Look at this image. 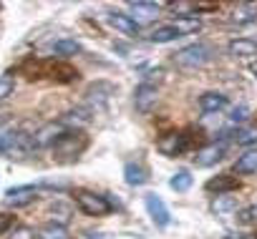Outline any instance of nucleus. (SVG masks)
<instances>
[{
	"label": "nucleus",
	"mask_w": 257,
	"mask_h": 239,
	"mask_svg": "<svg viewBox=\"0 0 257 239\" xmlns=\"http://www.w3.org/2000/svg\"><path fill=\"white\" fill-rule=\"evenodd\" d=\"M212 56H214V51L207 43H192V46H184L182 51H177L172 56V61L182 71H197V68L207 66L212 61Z\"/></svg>",
	"instance_id": "2"
},
{
	"label": "nucleus",
	"mask_w": 257,
	"mask_h": 239,
	"mask_svg": "<svg viewBox=\"0 0 257 239\" xmlns=\"http://www.w3.org/2000/svg\"><path fill=\"white\" fill-rule=\"evenodd\" d=\"M247 118H249V108L247 106H234L229 111V121L232 124H242V121H247Z\"/></svg>",
	"instance_id": "33"
},
{
	"label": "nucleus",
	"mask_w": 257,
	"mask_h": 239,
	"mask_svg": "<svg viewBox=\"0 0 257 239\" xmlns=\"http://www.w3.org/2000/svg\"><path fill=\"white\" fill-rule=\"evenodd\" d=\"M237 221L239 224H254L257 221V206H244L237 211Z\"/></svg>",
	"instance_id": "31"
},
{
	"label": "nucleus",
	"mask_w": 257,
	"mask_h": 239,
	"mask_svg": "<svg viewBox=\"0 0 257 239\" xmlns=\"http://www.w3.org/2000/svg\"><path fill=\"white\" fill-rule=\"evenodd\" d=\"M169 186H172L174 191H189V186H192V174H189L187 169L177 171V174L169 179Z\"/></svg>",
	"instance_id": "27"
},
{
	"label": "nucleus",
	"mask_w": 257,
	"mask_h": 239,
	"mask_svg": "<svg viewBox=\"0 0 257 239\" xmlns=\"http://www.w3.org/2000/svg\"><path fill=\"white\" fill-rule=\"evenodd\" d=\"M252 73H254V76H257V61H254V63H252Z\"/></svg>",
	"instance_id": "41"
},
{
	"label": "nucleus",
	"mask_w": 257,
	"mask_h": 239,
	"mask_svg": "<svg viewBox=\"0 0 257 239\" xmlns=\"http://www.w3.org/2000/svg\"><path fill=\"white\" fill-rule=\"evenodd\" d=\"M38 199V189L36 186H16L6 191V204L13 209H23L28 204H33Z\"/></svg>",
	"instance_id": "11"
},
{
	"label": "nucleus",
	"mask_w": 257,
	"mask_h": 239,
	"mask_svg": "<svg viewBox=\"0 0 257 239\" xmlns=\"http://www.w3.org/2000/svg\"><path fill=\"white\" fill-rule=\"evenodd\" d=\"M63 131H66V129H63V124H61V121H48V124H43V126L33 134V149L53 146V144H56V139H58Z\"/></svg>",
	"instance_id": "10"
},
{
	"label": "nucleus",
	"mask_w": 257,
	"mask_h": 239,
	"mask_svg": "<svg viewBox=\"0 0 257 239\" xmlns=\"http://www.w3.org/2000/svg\"><path fill=\"white\" fill-rule=\"evenodd\" d=\"M174 26H177V31H179L182 36H187V33H197V31L202 28L197 18H177Z\"/></svg>",
	"instance_id": "29"
},
{
	"label": "nucleus",
	"mask_w": 257,
	"mask_h": 239,
	"mask_svg": "<svg viewBox=\"0 0 257 239\" xmlns=\"http://www.w3.org/2000/svg\"><path fill=\"white\" fill-rule=\"evenodd\" d=\"M224 141H212V144H204V146H199L197 151H194V166H199V169H207V166H214L217 161H222L224 159Z\"/></svg>",
	"instance_id": "7"
},
{
	"label": "nucleus",
	"mask_w": 257,
	"mask_h": 239,
	"mask_svg": "<svg viewBox=\"0 0 257 239\" xmlns=\"http://www.w3.org/2000/svg\"><path fill=\"white\" fill-rule=\"evenodd\" d=\"M73 199H76L78 209H81L83 214H88V216H106V214L113 209L106 196H101V194H96V191H91V189H76V191H73Z\"/></svg>",
	"instance_id": "4"
},
{
	"label": "nucleus",
	"mask_w": 257,
	"mask_h": 239,
	"mask_svg": "<svg viewBox=\"0 0 257 239\" xmlns=\"http://www.w3.org/2000/svg\"><path fill=\"white\" fill-rule=\"evenodd\" d=\"M254 171H257V149L254 151H244L234 161V174H254Z\"/></svg>",
	"instance_id": "23"
},
{
	"label": "nucleus",
	"mask_w": 257,
	"mask_h": 239,
	"mask_svg": "<svg viewBox=\"0 0 257 239\" xmlns=\"http://www.w3.org/2000/svg\"><path fill=\"white\" fill-rule=\"evenodd\" d=\"M91 116H93V108H88V106H76V108H71L66 116H61L58 121H61L63 126H71V129H83L86 124H91Z\"/></svg>",
	"instance_id": "14"
},
{
	"label": "nucleus",
	"mask_w": 257,
	"mask_h": 239,
	"mask_svg": "<svg viewBox=\"0 0 257 239\" xmlns=\"http://www.w3.org/2000/svg\"><path fill=\"white\" fill-rule=\"evenodd\" d=\"M38 239H71V236H68V229L66 226L48 221V224H43L38 229Z\"/></svg>",
	"instance_id": "25"
},
{
	"label": "nucleus",
	"mask_w": 257,
	"mask_h": 239,
	"mask_svg": "<svg viewBox=\"0 0 257 239\" xmlns=\"http://www.w3.org/2000/svg\"><path fill=\"white\" fill-rule=\"evenodd\" d=\"M13 91H16V81L11 76H0V101L13 96Z\"/></svg>",
	"instance_id": "32"
},
{
	"label": "nucleus",
	"mask_w": 257,
	"mask_h": 239,
	"mask_svg": "<svg viewBox=\"0 0 257 239\" xmlns=\"http://www.w3.org/2000/svg\"><path fill=\"white\" fill-rule=\"evenodd\" d=\"M123 179H126L128 186H144V184L149 181V171H147V166L139 164V161H128V164L123 166Z\"/></svg>",
	"instance_id": "15"
},
{
	"label": "nucleus",
	"mask_w": 257,
	"mask_h": 239,
	"mask_svg": "<svg viewBox=\"0 0 257 239\" xmlns=\"http://www.w3.org/2000/svg\"><path fill=\"white\" fill-rule=\"evenodd\" d=\"M199 108L204 113H219L222 108H227V96L217 93V91H207L199 96Z\"/></svg>",
	"instance_id": "18"
},
{
	"label": "nucleus",
	"mask_w": 257,
	"mask_h": 239,
	"mask_svg": "<svg viewBox=\"0 0 257 239\" xmlns=\"http://www.w3.org/2000/svg\"><path fill=\"white\" fill-rule=\"evenodd\" d=\"M227 51L234 58H252V56H257V41H252V38H234V41H229Z\"/></svg>",
	"instance_id": "19"
},
{
	"label": "nucleus",
	"mask_w": 257,
	"mask_h": 239,
	"mask_svg": "<svg viewBox=\"0 0 257 239\" xmlns=\"http://www.w3.org/2000/svg\"><path fill=\"white\" fill-rule=\"evenodd\" d=\"M192 146H194L192 131H169V134H162V136L157 139V151H159L162 156H169V159L182 156V154L189 151Z\"/></svg>",
	"instance_id": "3"
},
{
	"label": "nucleus",
	"mask_w": 257,
	"mask_h": 239,
	"mask_svg": "<svg viewBox=\"0 0 257 239\" xmlns=\"http://www.w3.org/2000/svg\"><path fill=\"white\" fill-rule=\"evenodd\" d=\"M38 186H46V189H68L71 184H68V181H53V179H43Z\"/></svg>",
	"instance_id": "37"
},
{
	"label": "nucleus",
	"mask_w": 257,
	"mask_h": 239,
	"mask_svg": "<svg viewBox=\"0 0 257 239\" xmlns=\"http://www.w3.org/2000/svg\"><path fill=\"white\" fill-rule=\"evenodd\" d=\"M41 78H51L56 83H71L78 78V71L66 61H41Z\"/></svg>",
	"instance_id": "6"
},
{
	"label": "nucleus",
	"mask_w": 257,
	"mask_h": 239,
	"mask_svg": "<svg viewBox=\"0 0 257 239\" xmlns=\"http://www.w3.org/2000/svg\"><path fill=\"white\" fill-rule=\"evenodd\" d=\"M86 236H88V239H108V236L101 234V231H86Z\"/></svg>",
	"instance_id": "39"
},
{
	"label": "nucleus",
	"mask_w": 257,
	"mask_h": 239,
	"mask_svg": "<svg viewBox=\"0 0 257 239\" xmlns=\"http://www.w3.org/2000/svg\"><path fill=\"white\" fill-rule=\"evenodd\" d=\"M234 209H237V196H232V194H217L212 199L214 214H227V211H234Z\"/></svg>",
	"instance_id": "24"
},
{
	"label": "nucleus",
	"mask_w": 257,
	"mask_h": 239,
	"mask_svg": "<svg viewBox=\"0 0 257 239\" xmlns=\"http://www.w3.org/2000/svg\"><path fill=\"white\" fill-rule=\"evenodd\" d=\"M167 8L172 13H177L179 18H192L194 16V3H167Z\"/></svg>",
	"instance_id": "30"
},
{
	"label": "nucleus",
	"mask_w": 257,
	"mask_h": 239,
	"mask_svg": "<svg viewBox=\"0 0 257 239\" xmlns=\"http://www.w3.org/2000/svg\"><path fill=\"white\" fill-rule=\"evenodd\" d=\"M144 204H147V211H149V216L157 226H169L172 224V214H169V209H167V204L159 194H147Z\"/></svg>",
	"instance_id": "8"
},
{
	"label": "nucleus",
	"mask_w": 257,
	"mask_h": 239,
	"mask_svg": "<svg viewBox=\"0 0 257 239\" xmlns=\"http://www.w3.org/2000/svg\"><path fill=\"white\" fill-rule=\"evenodd\" d=\"M254 239H257V236H254Z\"/></svg>",
	"instance_id": "42"
},
{
	"label": "nucleus",
	"mask_w": 257,
	"mask_h": 239,
	"mask_svg": "<svg viewBox=\"0 0 257 239\" xmlns=\"http://www.w3.org/2000/svg\"><path fill=\"white\" fill-rule=\"evenodd\" d=\"M108 23L123 36H139L142 31V26L132 21V16H126V13H108Z\"/></svg>",
	"instance_id": "16"
},
{
	"label": "nucleus",
	"mask_w": 257,
	"mask_h": 239,
	"mask_svg": "<svg viewBox=\"0 0 257 239\" xmlns=\"http://www.w3.org/2000/svg\"><path fill=\"white\" fill-rule=\"evenodd\" d=\"M81 51L83 48H81V43L76 38H61V41L53 43V53H58V56H76Z\"/></svg>",
	"instance_id": "26"
},
{
	"label": "nucleus",
	"mask_w": 257,
	"mask_h": 239,
	"mask_svg": "<svg viewBox=\"0 0 257 239\" xmlns=\"http://www.w3.org/2000/svg\"><path fill=\"white\" fill-rule=\"evenodd\" d=\"M6 139H8V129L0 124V154H3V146H6Z\"/></svg>",
	"instance_id": "38"
},
{
	"label": "nucleus",
	"mask_w": 257,
	"mask_h": 239,
	"mask_svg": "<svg viewBox=\"0 0 257 239\" xmlns=\"http://www.w3.org/2000/svg\"><path fill=\"white\" fill-rule=\"evenodd\" d=\"M48 214H51V221H53V224H61V226H66V224L71 221V216H73V209H71V204H66V201L56 199V201H51V206H48Z\"/></svg>",
	"instance_id": "20"
},
{
	"label": "nucleus",
	"mask_w": 257,
	"mask_h": 239,
	"mask_svg": "<svg viewBox=\"0 0 257 239\" xmlns=\"http://www.w3.org/2000/svg\"><path fill=\"white\" fill-rule=\"evenodd\" d=\"M234 141L239 146H247V144H257V126H247V129H237L234 134Z\"/></svg>",
	"instance_id": "28"
},
{
	"label": "nucleus",
	"mask_w": 257,
	"mask_h": 239,
	"mask_svg": "<svg viewBox=\"0 0 257 239\" xmlns=\"http://www.w3.org/2000/svg\"><path fill=\"white\" fill-rule=\"evenodd\" d=\"M113 93H116V86L111 81H96V83H91L86 88V101L88 103H96V108H101V106H106V101Z\"/></svg>",
	"instance_id": "12"
},
{
	"label": "nucleus",
	"mask_w": 257,
	"mask_h": 239,
	"mask_svg": "<svg viewBox=\"0 0 257 239\" xmlns=\"http://www.w3.org/2000/svg\"><path fill=\"white\" fill-rule=\"evenodd\" d=\"M33 136L26 134V131H8V139H6V146H3V154L8 159H26L28 154H33Z\"/></svg>",
	"instance_id": "5"
},
{
	"label": "nucleus",
	"mask_w": 257,
	"mask_h": 239,
	"mask_svg": "<svg viewBox=\"0 0 257 239\" xmlns=\"http://www.w3.org/2000/svg\"><path fill=\"white\" fill-rule=\"evenodd\" d=\"M219 6L217 3H194V13H217Z\"/></svg>",
	"instance_id": "36"
},
{
	"label": "nucleus",
	"mask_w": 257,
	"mask_h": 239,
	"mask_svg": "<svg viewBox=\"0 0 257 239\" xmlns=\"http://www.w3.org/2000/svg\"><path fill=\"white\" fill-rule=\"evenodd\" d=\"M204 189L212 191V194H232V191L239 189V179L232 176V174H217L204 184Z\"/></svg>",
	"instance_id": "13"
},
{
	"label": "nucleus",
	"mask_w": 257,
	"mask_h": 239,
	"mask_svg": "<svg viewBox=\"0 0 257 239\" xmlns=\"http://www.w3.org/2000/svg\"><path fill=\"white\" fill-rule=\"evenodd\" d=\"M128 11H132L134 16H132V21H152L154 16H159V11H162V6L159 3H147V0H132L128 3Z\"/></svg>",
	"instance_id": "17"
},
{
	"label": "nucleus",
	"mask_w": 257,
	"mask_h": 239,
	"mask_svg": "<svg viewBox=\"0 0 257 239\" xmlns=\"http://www.w3.org/2000/svg\"><path fill=\"white\" fill-rule=\"evenodd\" d=\"M177 38H182V33L177 31L174 23H169V26H159V28L152 31V36H149L152 43H172V41H177Z\"/></svg>",
	"instance_id": "22"
},
{
	"label": "nucleus",
	"mask_w": 257,
	"mask_h": 239,
	"mask_svg": "<svg viewBox=\"0 0 257 239\" xmlns=\"http://www.w3.org/2000/svg\"><path fill=\"white\" fill-rule=\"evenodd\" d=\"M157 98H159V91H157L154 83H147V81H144V83H139L137 91H134V106H137L139 113H149V111L154 108Z\"/></svg>",
	"instance_id": "9"
},
{
	"label": "nucleus",
	"mask_w": 257,
	"mask_h": 239,
	"mask_svg": "<svg viewBox=\"0 0 257 239\" xmlns=\"http://www.w3.org/2000/svg\"><path fill=\"white\" fill-rule=\"evenodd\" d=\"M51 149H53V161H58V164H73L88 149V134L83 129H68V131H63L56 139V144Z\"/></svg>",
	"instance_id": "1"
},
{
	"label": "nucleus",
	"mask_w": 257,
	"mask_h": 239,
	"mask_svg": "<svg viewBox=\"0 0 257 239\" xmlns=\"http://www.w3.org/2000/svg\"><path fill=\"white\" fill-rule=\"evenodd\" d=\"M11 239H36V234H33V229L31 226H13L11 229Z\"/></svg>",
	"instance_id": "34"
},
{
	"label": "nucleus",
	"mask_w": 257,
	"mask_h": 239,
	"mask_svg": "<svg viewBox=\"0 0 257 239\" xmlns=\"http://www.w3.org/2000/svg\"><path fill=\"white\" fill-rule=\"evenodd\" d=\"M224 239H244V236H242V234H227Z\"/></svg>",
	"instance_id": "40"
},
{
	"label": "nucleus",
	"mask_w": 257,
	"mask_h": 239,
	"mask_svg": "<svg viewBox=\"0 0 257 239\" xmlns=\"http://www.w3.org/2000/svg\"><path fill=\"white\" fill-rule=\"evenodd\" d=\"M13 226H16V216L13 214H8V211L0 214V234H8Z\"/></svg>",
	"instance_id": "35"
},
{
	"label": "nucleus",
	"mask_w": 257,
	"mask_h": 239,
	"mask_svg": "<svg viewBox=\"0 0 257 239\" xmlns=\"http://www.w3.org/2000/svg\"><path fill=\"white\" fill-rule=\"evenodd\" d=\"M254 21H257V6L254 3H239L232 11V23H237V26H249Z\"/></svg>",
	"instance_id": "21"
}]
</instances>
